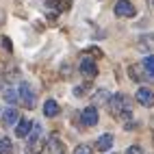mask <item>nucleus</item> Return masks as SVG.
<instances>
[{"instance_id":"obj_1","label":"nucleus","mask_w":154,"mask_h":154,"mask_svg":"<svg viewBox=\"0 0 154 154\" xmlns=\"http://www.w3.org/2000/svg\"><path fill=\"white\" fill-rule=\"evenodd\" d=\"M109 109H111V113H113L115 117H124V119H128V117H130V111H132V102H130L128 96L117 94L115 98L109 100Z\"/></svg>"},{"instance_id":"obj_2","label":"nucleus","mask_w":154,"mask_h":154,"mask_svg":"<svg viewBox=\"0 0 154 154\" xmlns=\"http://www.w3.org/2000/svg\"><path fill=\"white\" fill-rule=\"evenodd\" d=\"M39 137H42V126H39V122H33L30 132H28V152L30 154H35L39 150Z\"/></svg>"},{"instance_id":"obj_3","label":"nucleus","mask_w":154,"mask_h":154,"mask_svg":"<svg viewBox=\"0 0 154 154\" xmlns=\"http://www.w3.org/2000/svg\"><path fill=\"white\" fill-rule=\"evenodd\" d=\"M137 13V9H135V5L130 2V0H117L115 2V15H119V17H132Z\"/></svg>"},{"instance_id":"obj_4","label":"nucleus","mask_w":154,"mask_h":154,"mask_svg":"<svg viewBox=\"0 0 154 154\" xmlns=\"http://www.w3.org/2000/svg\"><path fill=\"white\" fill-rule=\"evenodd\" d=\"M80 122H83V126H96L98 124V109L96 106L83 109V113H80Z\"/></svg>"},{"instance_id":"obj_5","label":"nucleus","mask_w":154,"mask_h":154,"mask_svg":"<svg viewBox=\"0 0 154 154\" xmlns=\"http://www.w3.org/2000/svg\"><path fill=\"white\" fill-rule=\"evenodd\" d=\"M135 98H137V102H139L141 106H154V91H150L146 87H141L137 94H135Z\"/></svg>"},{"instance_id":"obj_6","label":"nucleus","mask_w":154,"mask_h":154,"mask_svg":"<svg viewBox=\"0 0 154 154\" xmlns=\"http://www.w3.org/2000/svg\"><path fill=\"white\" fill-rule=\"evenodd\" d=\"M0 119H2V124H5V126H13V124H17V119H20V113H17V109L9 106V109H5V111H2Z\"/></svg>"},{"instance_id":"obj_7","label":"nucleus","mask_w":154,"mask_h":154,"mask_svg":"<svg viewBox=\"0 0 154 154\" xmlns=\"http://www.w3.org/2000/svg\"><path fill=\"white\" fill-rule=\"evenodd\" d=\"M80 72L87 74V76H96V74H98V65L94 63V59L83 57V59H80Z\"/></svg>"},{"instance_id":"obj_8","label":"nucleus","mask_w":154,"mask_h":154,"mask_svg":"<svg viewBox=\"0 0 154 154\" xmlns=\"http://www.w3.org/2000/svg\"><path fill=\"white\" fill-rule=\"evenodd\" d=\"M20 98H22V100H24V104H28V106H33V104H35V91L30 89L28 83H22V87H20Z\"/></svg>"},{"instance_id":"obj_9","label":"nucleus","mask_w":154,"mask_h":154,"mask_svg":"<svg viewBox=\"0 0 154 154\" xmlns=\"http://www.w3.org/2000/svg\"><path fill=\"white\" fill-rule=\"evenodd\" d=\"M48 152L50 154H65V146H63V141H61L57 135H52L48 139Z\"/></svg>"},{"instance_id":"obj_10","label":"nucleus","mask_w":154,"mask_h":154,"mask_svg":"<svg viewBox=\"0 0 154 154\" xmlns=\"http://www.w3.org/2000/svg\"><path fill=\"white\" fill-rule=\"evenodd\" d=\"M137 48L143 50V52H150V50H154V35H141L139 42H137Z\"/></svg>"},{"instance_id":"obj_11","label":"nucleus","mask_w":154,"mask_h":154,"mask_svg":"<svg viewBox=\"0 0 154 154\" xmlns=\"http://www.w3.org/2000/svg\"><path fill=\"white\" fill-rule=\"evenodd\" d=\"M141 67L146 69V76L150 78V83H154V54L143 57V63H141Z\"/></svg>"},{"instance_id":"obj_12","label":"nucleus","mask_w":154,"mask_h":154,"mask_svg":"<svg viewBox=\"0 0 154 154\" xmlns=\"http://www.w3.org/2000/svg\"><path fill=\"white\" fill-rule=\"evenodd\" d=\"M128 76H130L132 80H137V83L148 80V76L143 74V67H141V65H130V67H128Z\"/></svg>"},{"instance_id":"obj_13","label":"nucleus","mask_w":154,"mask_h":154,"mask_svg":"<svg viewBox=\"0 0 154 154\" xmlns=\"http://www.w3.org/2000/svg\"><path fill=\"white\" fill-rule=\"evenodd\" d=\"M113 146V135H102V137H98V141H96V148L100 150V152H106L109 148Z\"/></svg>"},{"instance_id":"obj_14","label":"nucleus","mask_w":154,"mask_h":154,"mask_svg":"<svg viewBox=\"0 0 154 154\" xmlns=\"http://www.w3.org/2000/svg\"><path fill=\"white\" fill-rule=\"evenodd\" d=\"M28 132H30V122H28V119H17L15 135H17V137H26Z\"/></svg>"},{"instance_id":"obj_15","label":"nucleus","mask_w":154,"mask_h":154,"mask_svg":"<svg viewBox=\"0 0 154 154\" xmlns=\"http://www.w3.org/2000/svg\"><path fill=\"white\" fill-rule=\"evenodd\" d=\"M44 113H46V117H54V115H59V104H57L54 100H46Z\"/></svg>"},{"instance_id":"obj_16","label":"nucleus","mask_w":154,"mask_h":154,"mask_svg":"<svg viewBox=\"0 0 154 154\" xmlns=\"http://www.w3.org/2000/svg\"><path fill=\"white\" fill-rule=\"evenodd\" d=\"M5 100L9 102V104H11V102H17V91L15 89H5Z\"/></svg>"},{"instance_id":"obj_17","label":"nucleus","mask_w":154,"mask_h":154,"mask_svg":"<svg viewBox=\"0 0 154 154\" xmlns=\"http://www.w3.org/2000/svg\"><path fill=\"white\" fill-rule=\"evenodd\" d=\"M13 148V143L9 141V139H0V154H5V152H11Z\"/></svg>"},{"instance_id":"obj_18","label":"nucleus","mask_w":154,"mask_h":154,"mask_svg":"<svg viewBox=\"0 0 154 154\" xmlns=\"http://www.w3.org/2000/svg\"><path fill=\"white\" fill-rule=\"evenodd\" d=\"M74 154H91V146H85V143H83V146H78L74 150Z\"/></svg>"},{"instance_id":"obj_19","label":"nucleus","mask_w":154,"mask_h":154,"mask_svg":"<svg viewBox=\"0 0 154 154\" xmlns=\"http://www.w3.org/2000/svg\"><path fill=\"white\" fill-rule=\"evenodd\" d=\"M94 98H96V102H104V100L109 98V96H106V89H98V94H96Z\"/></svg>"},{"instance_id":"obj_20","label":"nucleus","mask_w":154,"mask_h":154,"mask_svg":"<svg viewBox=\"0 0 154 154\" xmlns=\"http://www.w3.org/2000/svg\"><path fill=\"white\" fill-rule=\"evenodd\" d=\"M126 154H143V150H141L139 146H130V148L126 150Z\"/></svg>"},{"instance_id":"obj_21","label":"nucleus","mask_w":154,"mask_h":154,"mask_svg":"<svg viewBox=\"0 0 154 154\" xmlns=\"http://www.w3.org/2000/svg\"><path fill=\"white\" fill-rule=\"evenodd\" d=\"M69 2H72V0H59V9H61V11H67Z\"/></svg>"},{"instance_id":"obj_22","label":"nucleus","mask_w":154,"mask_h":154,"mask_svg":"<svg viewBox=\"0 0 154 154\" xmlns=\"http://www.w3.org/2000/svg\"><path fill=\"white\" fill-rule=\"evenodd\" d=\"M2 46H5V50H11V39H9V37H2Z\"/></svg>"},{"instance_id":"obj_23","label":"nucleus","mask_w":154,"mask_h":154,"mask_svg":"<svg viewBox=\"0 0 154 154\" xmlns=\"http://www.w3.org/2000/svg\"><path fill=\"white\" fill-rule=\"evenodd\" d=\"M74 96H78V98L85 96V87H76V89H74Z\"/></svg>"},{"instance_id":"obj_24","label":"nucleus","mask_w":154,"mask_h":154,"mask_svg":"<svg viewBox=\"0 0 154 154\" xmlns=\"http://www.w3.org/2000/svg\"><path fill=\"white\" fill-rule=\"evenodd\" d=\"M46 5H50V7H52V5H59V0H46Z\"/></svg>"},{"instance_id":"obj_25","label":"nucleus","mask_w":154,"mask_h":154,"mask_svg":"<svg viewBox=\"0 0 154 154\" xmlns=\"http://www.w3.org/2000/svg\"><path fill=\"white\" fill-rule=\"evenodd\" d=\"M150 5H154V0H150Z\"/></svg>"}]
</instances>
